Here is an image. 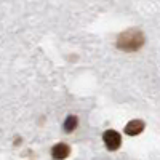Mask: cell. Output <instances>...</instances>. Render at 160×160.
<instances>
[{"label":"cell","instance_id":"1","mask_svg":"<svg viewBox=\"0 0 160 160\" xmlns=\"http://www.w3.org/2000/svg\"><path fill=\"white\" fill-rule=\"evenodd\" d=\"M102 139H104L106 148H108L109 151H117V149L120 148V144H122V136H120L115 130H108V131H104Z\"/></svg>","mask_w":160,"mask_h":160},{"label":"cell","instance_id":"2","mask_svg":"<svg viewBox=\"0 0 160 160\" xmlns=\"http://www.w3.org/2000/svg\"><path fill=\"white\" fill-rule=\"evenodd\" d=\"M69 154H71V148L64 142L53 146V149H51V157L55 160H64V158L69 157Z\"/></svg>","mask_w":160,"mask_h":160},{"label":"cell","instance_id":"3","mask_svg":"<svg viewBox=\"0 0 160 160\" xmlns=\"http://www.w3.org/2000/svg\"><path fill=\"white\" fill-rule=\"evenodd\" d=\"M144 130V122L141 120H131V122L125 127V133L130 136H136Z\"/></svg>","mask_w":160,"mask_h":160},{"label":"cell","instance_id":"4","mask_svg":"<svg viewBox=\"0 0 160 160\" xmlns=\"http://www.w3.org/2000/svg\"><path fill=\"white\" fill-rule=\"evenodd\" d=\"M77 128V117L75 115H69L68 118H66V122H64V131H74Z\"/></svg>","mask_w":160,"mask_h":160}]
</instances>
